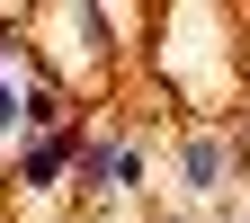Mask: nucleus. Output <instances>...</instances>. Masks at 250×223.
I'll use <instances>...</instances> for the list:
<instances>
[{"label":"nucleus","instance_id":"2","mask_svg":"<svg viewBox=\"0 0 250 223\" xmlns=\"http://www.w3.org/2000/svg\"><path fill=\"white\" fill-rule=\"evenodd\" d=\"M62 161H81V134H45L36 152H18V179H27V187H54Z\"/></svg>","mask_w":250,"mask_h":223},{"label":"nucleus","instance_id":"3","mask_svg":"<svg viewBox=\"0 0 250 223\" xmlns=\"http://www.w3.org/2000/svg\"><path fill=\"white\" fill-rule=\"evenodd\" d=\"M188 187H224V143H214V134L188 143Z\"/></svg>","mask_w":250,"mask_h":223},{"label":"nucleus","instance_id":"1","mask_svg":"<svg viewBox=\"0 0 250 223\" xmlns=\"http://www.w3.org/2000/svg\"><path fill=\"white\" fill-rule=\"evenodd\" d=\"M81 187H107V197L134 187V152L125 143H81Z\"/></svg>","mask_w":250,"mask_h":223}]
</instances>
